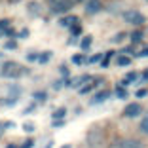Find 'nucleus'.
Returning a JSON list of instances; mask_svg holds the SVG:
<instances>
[{
  "instance_id": "9d476101",
  "label": "nucleus",
  "mask_w": 148,
  "mask_h": 148,
  "mask_svg": "<svg viewBox=\"0 0 148 148\" xmlns=\"http://www.w3.org/2000/svg\"><path fill=\"white\" fill-rule=\"evenodd\" d=\"M99 84H101V80H99V78H97V80H93V82H89V84H86V86H84V87H80L78 91H80V93H82V95H86V93H89V91H91V89H95V87H97V86H99Z\"/></svg>"
},
{
  "instance_id": "72a5a7b5",
  "label": "nucleus",
  "mask_w": 148,
  "mask_h": 148,
  "mask_svg": "<svg viewBox=\"0 0 148 148\" xmlns=\"http://www.w3.org/2000/svg\"><path fill=\"white\" fill-rule=\"evenodd\" d=\"M61 125H65V120H55L53 122V127H61Z\"/></svg>"
},
{
  "instance_id": "0eeeda50",
  "label": "nucleus",
  "mask_w": 148,
  "mask_h": 148,
  "mask_svg": "<svg viewBox=\"0 0 148 148\" xmlns=\"http://www.w3.org/2000/svg\"><path fill=\"white\" fill-rule=\"evenodd\" d=\"M89 76H80V78H74V80H70V82H66V86H72V87H84L86 84H89Z\"/></svg>"
},
{
  "instance_id": "79ce46f5",
  "label": "nucleus",
  "mask_w": 148,
  "mask_h": 148,
  "mask_svg": "<svg viewBox=\"0 0 148 148\" xmlns=\"http://www.w3.org/2000/svg\"><path fill=\"white\" fill-rule=\"evenodd\" d=\"M8 148H17V146H13V144H8Z\"/></svg>"
},
{
  "instance_id": "5701e85b",
  "label": "nucleus",
  "mask_w": 148,
  "mask_h": 148,
  "mask_svg": "<svg viewBox=\"0 0 148 148\" xmlns=\"http://www.w3.org/2000/svg\"><path fill=\"white\" fill-rule=\"evenodd\" d=\"M112 55H114L112 51H108V53H106V55H105V59L101 61V66H108V63H110V57H112Z\"/></svg>"
},
{
  "instance_id": "e433bc0d",
  "label": "nucleus",
  "mask_w": 148,
  "mask_h": 148,
  "mask_svg": "<svg viewBox=\"0 0 148 148\" xmlns=\"http://www.w3.org/2000/svg\"><path fill=\"white\" fill-rule=\"evenodd\" d=\"M6 127H8V123H0V135L4 133V129H6Z\"/></svg>"
},
{
  "instance_id": "423d86ee",
  "label": "nucleus",
  "mask_w": 148,
  "mask_h": 148,
  "mask_svg": "<svg viewBox=\"0 0 148 148\" xmlns=\"http://www.w3.org/2000/svg\"><path fill=\"white\" fill-rule=\"evenodd\" d=\"M101 10H103V4H101V0H87V4H86V13L93 15V13L101 12Z\"/></svg>"
},
{
  "instance_id": "f704fd0d",
  "label": "nucleus",
  "mask_w": 148,
  "mask_h": 148,
  "mask_svg": "<svg viewBox=\"0 0 148 148\" xmlns=\"http://www.w3.org/2000/svg\"><path fill=\"white\" fill-rule=\"evenodd\" d=\"M59 70H61V74H63V76H65V78H66V76H69V69H66V66H61V69H59Z\"/></svg>"
},
{
  "instance_id": "37998d69",
  "label": "nucleus",
  "mask_w": 148,
  "mask_h": 148,
  "mask_svg": "<svg viewBox=\"0 0 148 148\" xmlns=\"http://www.w3.org/2000/svg\"><path fill=\"white\" fill-rule=\"evenodd\" d=\"M0 57H2V53H0Z\"/></svg>"
},
{
  "instance_id": "f257e3e1",
  "label": "nucleus",
  "mask_w": 148,
  "mask_h": 148,
  "mask_svg": "<svg viewBox=\"0 0 148 148\" xmlns=\"http://www.w3.org/2000/svg\"><path fill=\"white\" fill-rule=\"evenodd\" d=\"M29 70L25 66H21L19 63H13V61H6L0 69V76H4V78H19L23 74H27Z\"/></svg>"
},
{
  "instance_id": "aec40b11",
  "label": "nucleus",
  "mask_w": 148,
  "mask_h": 148,
  "mask_svg": "<svg viewBox=\"0 0 148 148\" xmlns=\"http://www.w3.org/2000/svg\"><path fill=\"white\" fill-rule=\"evenodd\" d=\"M116 95L120 97V99H127V91L123 89V86H118L116 87Z\"/></svg>"
},
{
  "instance_id": "473e14b6",
  "label": "nucleus",
  "mask_w": 148,
  "mask_h": 148,
  "mask_svg": "<svg viewBox=\"0 0 148 148\" xmlns=\"http://www.w3.org/2000/svg\"><path fill=\"white\" fill-rule=\"evenodd\" d=\"M137 57H148V46L143 49V51H139V53H137Z\"/></svg>"
},
{
  "instance_id": "c9c22d12",
  "label": "nucleus",
  "mask_w": 148,
  "mask_h": 148,
  "mask_svg": "<svg viewBox=\"0 0 148 148\" xmlns=\"http://www.w3.org/2000/svg\"><path fill=\"white\" fill-rule=\"evenodd\" d=\"M32 146V140H27L25 144H23V146H19V148H31Z\"/></svg>"
},
{
  "instance_id": "ddd939ff",
  "label": "nucleus",
  "mask_w": 148,
  "mask_h": 148,
  "mask_svg": "<svg viewBox=\"0 0 148 148\" xmlns=\"http://www.w3.org/2000/svg\"><path fill=\"white\" fill-rule=\"evenodd\" d=\"M65 116H66V108H57L55 112L51 114V118H53V120H63Z\"/></svg>"
},
{
  "instance_id": "dca6fc26",
  "label": "nucleus",
  "mask_w": 148,
  "mask_h": 148,
  "mask_svg": "<svg viewBox=\"0 0 148 148\" xmlns=\"http://www.w3.org/2000/svg\"><path fill=\"white\" fill-rule=\"evenodd\" d=\"M29 13L40 15V6H38V2H29Z\"/></svg>"
},
{
  "instance_id": "7ed1b4c3",
  "label": "nucleus",
  "mask_w": 148,
  "mask_h": 148,
  "mask_svg": "<svg viewBox=\"0 0 148 148\" xmlns=\"http://www.w3.org/2000/svg\"><path fill=\"white\" fill-rule=\"evenodd\" d=\"M123 19H125L127 23H131V25H143L144 21H146V17H144L140 12H135V10H131V12H125L123 13Z\"/></svg>"
},
{
  "instance_id": "9b49d317",
  "label": "nucleus",
  "mask_w": 148,
  "mask_h": 148,
  "mask_svg": "<svg viewBox=\"0 0 148 148\" xmlns=\"http://www.w3.org/2000/svg\"><path fill=\"white\" fill-rule=\"evenodd\" d=\"M137 78H139V74H137V72H129V74L125 76V78L122 80V86H129V84L137 82Z\"/></svg>"
},
{
  "instance_id": "a878e982",
  "label": "nucleus",
  "mask_w": 148,
  "mask_h": 148,
  "mask_svg": "<svg viewBox=\"0 0 148 148\" xmlns=\"http://www.w3.org/2000/svg\"><path fill=\"white\" fill-rule=\"evenodd\" d=\"M101 59H103V55H101V53H97V55H91V57H89V59H87V63H91V65H93V63H99Z\"/></svg>"
},
{
  "instance_id": "393cba45",
  "label": "nucleus",
  "mask_w": 148,
  "mask_h": 148,
  "mask_svg": "<svg viewBox=\"0 0 148 148\" xmlns=\"http://www.w3.org/2000/svg\"><path fill=\"white\" fill-rule=\"evenodd\" d=\"M23 129H25L27 133H32V131H34V123H32V122H27V123H23Z\"/></svg>"
},
{
  "instance_id": "4c0bfd02",
  "label": "nucleus",
  "mask_w": 148,
  "mask_h": 148,
  "mask_svg": "<svg viewBox=\"0 0 148 148\" xmlns=\"http://www.w3.org/2000/svg\"><path fill=\"white\" fill-rule=\"evenodd\" d=\"M6 36H17V34H15V32H13L12 29H8V31H6Z\"/></svg>"
},
{
  "instance_id": "cd10ccee",
  "label": "nucleus",
  "mask_w": 148,
  "mask_h": 148,
  "mask_svg": "<svg viewBox=\"0 0 148 148\" xmlns=\"http://www.w3.org/2000/svg\"><path fill=\"white\" fill-rule=\"evenodd\" d=\"M148 95V89L146 87H143V89H139V91H137V97H139V99H143V97H146Z\"/></svg>"
},
{
  "instance_id": "f8f14e48",
  "label": "nucleus",
  "mask_w": 148,
  "mask_h": 148,
  "mask_svg": "<svg viewBox=\"0 0 148 148\" xmlns=\"http://www.w3.org/2000/svg\"><path fill=\"white\" fill-rule=\"evenodd\" d=\"M116 65H118V66H127V65H131V57L120 55V57L116 59Z\"/></svg>"
},
{
  "instance_id": "a19ab883",
  "label": "nucleus",
  "mask_w": 148,
  "mask_h": 148,
  "mask_svg": "<svg viewBox=\"0 0 148 148\" xmlns=\"http://www.w3.org/2000/svg\"><path fill=\"white\" fill-rule=\"evenodd\" d=\"M61 148H70V144H63V146Z\"/></svg>"
},
{
  "instance_id": "2f4dec72",
  "label": "nucleus",
  "mask_w": 148,
  "mask_h": 148,
  "mask_svg": "<svg viewBox=\"0 0 148 148\" xmlns=\"http://www.w3.org/2000/svg\"><path fill=\"white\" fill-rule=\"evenodd\" d=\"M123 36H125V32H118V36L112 38V42H120V40H123Z\"/></svg>"
},
{
  "instance_id": "a211bd4d",
  "label": "nucleus",
  "mask_w": 148,
  "mask_h": 148,
  "mask_svg": "<svg viewBox=\"0 0 148 148\" xmlns=\"http://www.w3.org/2000/svg\"><path fill=\"white\" fill-rule=\"evenodd\" d=\"M10 21H8V19H2V21H0V36H2V34H6V31H8V29H10Z\"/></svg>"
},
{
  "instance_id": "412c9836",
  "label": "nucleus",
  "mask_w": 148,
  "mask_h": 148,
  "mask_svg": "<svg viewBox=\"0 0 148 148\" xmlns=\"http://www.w3.org/2000/svg\"><path fill=\"white\" fill-rule=\"evenodd\" d=\"M51 55H53L51 51H46V53H42V55H40V61H38V63H42V65H44V63H48L49 59H51Z\"/></svg>"
},
{
  "instance_id": "f03ea898",
  "label": "nucleus",
  "mask_w": 148,
  "mask_h": 148,
  "mask_svg": "<svg viewBox=\"0 0 148 148\" xmlns=\"http://www.w3.org/2000/svg\"><path fill=\"white\" fill-rule=\"evenodd\" d=\"M72 6H74V0H49V8H51V12H55V13L69 12Z\"/></svg>"
},
{
  "instance_id": "6ab92c4d",
  "label": "nucleus",
  "mask_w": 148,
  "mask_h": 148,
  "mask_svg": "<svg viewBox=\"0 0 148 148\" xmlns=\"http://www.w3.org/2000/svg\"><path fill=\"white\" fill-rule=\"evenodd\" d=\"M140 131H143V133H144V135H148V116H144L143 118V122H140Z\"/></svg>"
},
{
  "instance_id": "58836bf2",
  "label": "nucleus",
  "mask_w": 148,
  "mask_h": 148,
  "mask_svg": "<svg viewBox=\"0 0 148 148\" xmlns=\"http://www.w3.org/2000/svg\"><path fill=\"white\" fill-rule=\"evenodd\" d=\"M51 146H53V140H49V143L46 144V146H44V148H51Z\"/></svg>"
},
{
  "instance_id": "20e7f679",
  "label": "nucleus",
  "mask_w": 148,
  "mask_h": 148,
  "mask_svg": "<svg viewBox=\"0 0 148 148\" xmlns=\"http://www.w3.org/2000/svg\"><path fill=\"white\" fill-rule=\"evenodd\" d=\"M114 148H144V144L137 139H123V140H118Z\"/></svg>"
},
{
  "instance_id": "6e6552de",
  "label": "nucleus",
  "mask_w": 148,
  "mask_h": 148,
  "mask_svg": "<svg viewBox=\"0 0 148 148\" xmlns=\"http://www.w3.org/2000/svg\"><path fill=\"white\" fill-rule=\"evenodd\" d=\"M78 23V17L76 15H65L63 19H59V25L61 27H74Z\"/></svg>"
},
{
  "instance_id": "c756f323",
  "label": "nucleus",
  "mask_w": 148,
  "mask_h": 148,
  "mask_svg": "<svg viewBox=\"0 0 148 148\" xmlns=\"http://www.w3.org/2000/svg\"><path fill=\"white\" fill-rule=\"evenodd\" d=\"M32 110H36V103H32V105H31V106H27V108H25V110H23V112H25V114H31V112H32Z\"/></svg>"
},
{
  "instance_id": "1a4fd4ad",
  "label": "nucleus",
  "mask_w": 148,
  "mask_h": 148,
  "mask_svg": "<svg viewBox=\"0 0 148 148\" xmlns=\"http://www.w3.org/2000/svg\"><path fill=\"white\" fill-rule=\"evenodd\" d=\"M108 97H110V91H99V93H97V95L91 99V105H99V103H105Z\"/></svg>"
},
{
  "instance_id": "39448f33",
  "label": "nucleus",
  "mask_w": 148,
  "mask_h": 148,
  "mask_svg": "<svg viewBox=\"0 0 148 148\" xmlns=\"http://www.w3.org/2000/svg\"><path fill=\"white\" fill-rule=\"evenodd\" d=\"M140 112H143V108H140L139 103H131V105L125 106V110H123V116H125V118H137Z\"/></svg>"
},
{
  "instance_id": "b1692460",
  "label": "nucleus",
  "mask_w": 148,
  "mask_h": 148,
  "mask_svg": "<svg viewBox=\"0 0 148 148\" xmlns=\"http://www.w3.org/2000/svg\"><path fill=\"white\" fill-rule=\"evenodd\" d=\"M4 48L6 49H17V42H15V40H10V42L4 44Z\"/></svg>"
},
{
  "instance_id": "7c9ffc66",
  "label": "nucleus",
  "mask_w": 148,
  "mask_h": 148,
  "mask_svg": "<svg viewBox=\"0 0 148 148\" xmlns=\"http://www.w3.org/2000/svg\"><path fill=\"white\" fill-rule=\"evenodd\" d=\"M34 99H38V101H44V99H46V93H44V91H38V93H34Z\"/></svg>"
},
{
  "instance_id": "bb28decb",
  "label": "nucleus",
  "mask_w": 148,
  "mask_h": 148,
  "mask_svg": "<svg viewBox=\"0 0 148 148\" xmlns=\"http://www.w3.org/2000/svg\"><path fill=\"white\" fill-rule=\"evenodd\" d=\"M27 61H40V55L38 53H29V55H27Z\"/></svg>"
},
{
  "instance_id": "f3484780",
  "label": "nucleus",
  "mask_w": 148,
  "mask_h": 148,
  "mask_svg": "<svg viewBox=\"0 0 148 148\" xmlns=\"http://www.w3.org/2000/svg\"><path fill=\"white\" fill-rule=\"evenodd\" d=\"M140 40H143V32H140V31H135V32H131V42H133V44L140 42Z\"/></svg>"
},
{
  "instance_id": "4be33fe9",
  "label": "nucleus",
  "mask_w": 148,
  "mask_h": 148,
  "mask_svg": "<svg viewBox=\"0 0 148 148\" xmlns=\"http://www.w3.org/2000/svg\"><path fill=\"white\" fill-rule=\"evenodd\" d=\"M70 32H72V36H80V32H82V27L76 23L74 27H70Z\"/></svg>"
},
{
  "instance_id": "2eb2a0df",
  "label": "nucleus",
  "mask_w": 148,
  "mask_h": 148,
  "mask_svg": "<svg viewBox=\"0 0 148 148\" xmlns=\"http://www.w3.org/2000/svg\"><path fill=\"white\" fill-rule=\"evenodd\" d=\"M72 63L74 65H84V63H87V59L82 53H76V55H72Z\"/></svg>"
},
{
  "instance_id": "4468645a",
  "label": "nucleus",
  "mask_w": 148,
  "mask_h": 148,
  "mask_svg": "<svg viewBox=\"0 0 148 148\" xmlns=\"http://www.w3.org/2000/svg\"><path fill=\"white\" fill-rule=\"evenodd\" d=\"M91 42H93V38H91V36H84V38H82V42H80V48H82V49H89Z\"/></svg>"
},
{
  "instance_id": "ea45409f",
  "label": "nucleus",
  "mask_w": 148,
  "mask_h": 148,
  "mask_svg": "<svg viewBox=\"0 0 148 148\" xmlns=\"http://www.w3.org/2000/svg\"><path fill=\"white\" fill-rule=\"evenodd\" d=\"M143 78H144V80H148V69L144 70V74H143Z\"/></svg>"
},
{
  "instance_id": "c85d7f7f",
  "label": "nucleus",
  "mask_w": 148,
  "mask_h": 148,
  "mask_svg": "<svg viewBox=\"0 0 148 148\" xmlns=\"http://www.w3.org/2000/svg\"><path fill=\"white\" fill-rule=\"evenodd\" d=\"M19 38H29V29H21V32H19Z\"/></svg>"
}]
</instances>
